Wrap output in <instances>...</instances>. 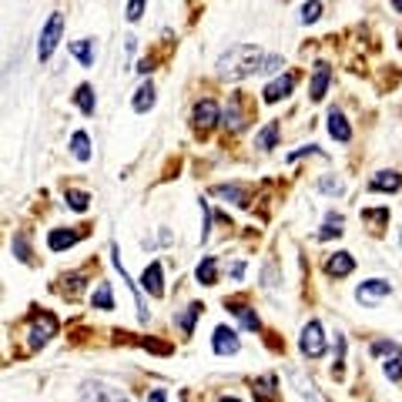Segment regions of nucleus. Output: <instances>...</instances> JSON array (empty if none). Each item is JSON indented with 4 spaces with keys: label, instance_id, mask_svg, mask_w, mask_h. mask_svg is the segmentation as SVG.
<instances>
[{
    "label": "nucleus",
    "instance_id": "nucleus-33",
    "mask_svg": "<svg viewBox=\"0 0 402 402\" xmlns=\"http://www.w3.org/2000/svg\"><path fill=\"white\" fill-rule=\"evenodd\" d=\"M342 362H346V336L336 332V376H342Z\"/></svg>",
    "mask_w": 402,
    "mask_h": 402
},
{
    "label": "nucleus",
    "instance_id": "nucleus-21",
    "mask_svg": "<svg viewBox=\"0 0 402 402\" xmlns=\"http://www.w3.org/2000/svg\"><path fill=\"white\" fill-rule=\"evenodd\" d=\"M195 278H198L201 285H215V282H218V258H215V255H205V258H201V265H198Z\"/></svg>",
    "mask_w": 402,
    "mask_h": 402
},
{
    "label": "nucleus",
    "instance_id": "nucleus-22",
    "mask_svg": "<svg viewBox=\"0 0 402 402\" xmlns=\"http://www.w3.org/2000/svg\"><path fill=\"white\" fill-rule=\"evenodd\" d=\"M151 108H154V84L151 81H144V84L134 91V111L144 114V111H151Z\"/></svg>",
    "mask_w": 402,
    "mask_h": 402
},
{
    "label": "nucleus",
    "instance_id": "nucleus-25",
    "mask_svg": "<svg viewBox=\"0 0 402 402\" xmlns=\"http://www.w3.org/2000/svg\"><path fill=\"white\" fill-rule=\"evenodd\" d=\"M71 154H74L77 161H91V141H87L84 131H74V138H71Z\"/></svg>",
    "mask_w": 402,
    "mask_h": 402
},
{
    "label": "nucleus",
    "instance_id": "nucleus-17",
    "mask_svg": "<svg viewBox=\"0 0 402 402\" xmlns=\"http://www.w3.org/2000/svg\"><path fill=\"white\" fill-rule=\"evenodd\" d=\"M215 195L218 198H228L231 205H241V208L251 205V201H248V188H245V185H218Z\"/></svg>",
    "mask_w": 402,
    "mask_h": 402
},
{
    "label": "nucleus",
    "instance_id": "nucleus-19",
    "mask_svg": "<svg viewBox=\"0 0 402 402\" xmlns=\"http://www.w3.org/2000/svg\"><path fill=\"white\" fill-rule=\"evenodd\" d=\"M77 231H67V228H54L51 235H47V245H51V251H64L71 248V245H77Z\"/></svg>",
    "mask_w": 402,
    "mask_h": 402
},
{
    "label": "nucleus",
    "instance_id": "nucleus-14",
    "mask_svg": "<svg viewBox=\"0 0 402 402\" xmlns=\"http://www.w3.org/2000/svg\"><path fill=\"white\" fill-rule=\"evenodd\" d=\"M221 124H225L228 131H241V128H245V114H241V101L238 98H231L228 108L221 111Z\"/></svg>",
    "mask_w": 402,
    "mask_h": 402
},
{
    "label": "nucleus",
    "instance_id": "nucleus-32",
    "mask_svg": "<svg viewBox=\"0 0 402 402\" xmlns=\"http://www.w3.org/2000/svg\"><path fill=\"white\" fill-rule=\"evenodd\" d=\"M362 221H369V225H382V221H389V208H366L362 211Z\"/></svg>",
    "mask_w": 402,
    "mask_h": 402
},
{
    "label": "nucleus",
    "instance_id": "nucleus-38",
    "mask_svg": "<svg viewBox=\"0 0 402 402\" xmlns=\"http://www.w3.org/2000/svg\"><path fill=\"white\" fill-rule=\"evenodd\" d=\"M275 265H265V288H275Z\"/></svg>",
    "mask_w": 402,
    "mask_h": 402
},
{
    "label": "nucleus",
    "instance_id": "nucleus-43",
    "mask_svg": "<svg viewBox=\"0 0 402 402\" xmlns=\"http://www.w3.org/2000/svg\"><path fill=\"white\" fill-rule=\"evenodd\" d=\"M399 245H402V228H399Z\"/></svg>",
    "mask_w": 402,
    "mask_h": 402
},
{
    "label": "nucleus",
    "instance_id": "nucleus-34",
    "mask_svg": "<svg viewBox=\"0 0 402 402\" xmlns=\"http://www.w3.org/2000/svg\"><path fill=\"white\" fill-rule=\"evenodd\" d=\"M14 255L21 261H31V248H27V238H24V235H14Z\"/></svg>",
    "mask_w": 402,
    "mask_h": 402
},
{
    "label": "nucleus",
    "instance_id": "nucleus-6",
    "mask_svg": "<svg viewBox=\"0 0 402 402\" xmlns=\"http://www.w3.org/2000/svg\"><path fill=\"white\" fill-rule=\"evenodd\" d=\"M298 348H302L305 359H322V356H326V336H322V326H318L316 318L305 322L302 338H298Z\"/></svg>",
    "mask_w": 402,
    "mask_h": 402
},
{
    "label": "nucleus",
    "instance_id": "nucleus-15",
    "mask_svg": "<svg viewBox=\"0 0 402 402\" xmlns=\"http://www.w3.org/2000/svg\"><path fill=\"white\" fill-rule=\"evenodd\" d=\"M71 54L81 61V67H94L98 47H94V41H91V37H84V41H74V44H71Z\"/></svg>",
    "mask_w": 402,
    "mask_h": 402
},
{
    "label": "nucleus",
    "instance_id": "nucleus-11",
    "mask_svg": "<svg viewBox=\"0 0 402 402\" xmlns=\"http://www.w3.org/2000/svg\"><path fill=\"white\" fill-rule=\"evenodd\" d=\"M328 81H332V67L326 61H318L316 64V74H312V87H308V98L312 101H322L328 91Z\"/></svg>",
    "mask_w": 402,
    "mask_h": 402
},
{
    "label": "nucleus",
    "instance_id": "nucleus-20",
    "mask_svg": "<svg viewBox=\"0 0 402 402\" xmlns=\"http://www.w3.org/2000/svg\"><path fill=\"white\" fill-rule=\"evenodd\" d=\"M201 308H205L201 302L185 305V312L178 316V328H181V336H191V332H195V322H198V316H201Z\"/></svg>",
    "mask_w": 402,
    "mask_h": 402
},
{
    "label": "nucleus",
    "instance_id": "nucleus-5",
    "mask_svg": "<svg viewBox=\"0 0 402 402\" xmlns=\"http://www.w3.org/2000/svg\"><path fill=\"white\" fill-rule=\"evenodd\" d=\"M81 402H131V399L121 389L108 386V382L87 379L84 386H81Z\"/></svg>",
    "mask_w": 402,
    "mask_h": 402
},
{
    "label": "nucleus",
    "instance_id": "nucleus-9",
    "mask_svg": "<svg viewBox=\"0 0 402 402\" xmlns=\"http://www.w3.org/2000/svg\"><path fill=\"white\" fill-rule=\"evenodd\" d=\"M211 346H215V352L218 356H235L241 348V342H238V332L235 328H225V326H218L215 328V338H211Z\"/></svg>",
    "mask_w": 402,
    "mask_h": 402
},
{
    "label": "nucleus",
    "instance_id": "nucleus-18",
    "mask_svg": "<svg viewBox=\"0 0 402 402\" xmlns=\"http://www.w3.org/2000/svg\"><path fill=\"white\" fill-rule=\"evenodd\" d=\"M369 188L372 191H399L402 188V174H396V171H379L376 178L369 181Z\"/></svg>",
    "mask_w": 402,
    "mask_h": 402
},
{
    "label": "nucleus",
    "instance_id": "nucleus-4",
    "mask_svg": "<svg viewBox=\"0 0 402 402\" xmlns=\"http://www.w3.org/2000/svg\"><path fill=\"white\" fill-rule=\"evenodd\" d=\"M54 336H57V318L51 316V312H37V316L31 318V332H27L31 348H44Z\"/></svg>",
    "mask_w": 402,
    "mask_h": 402
},
{
    "label": "nucleus",
    "instance_id": "nucleus-41",
    "mask_svg": "<svg viewBox=\"0 0 402 402\" xmlns=\"http://www.w3.org/2000/svg\"><path fill=\"white\" fill-rule=\"evenodd\" d=\"M218 402H238V399H231V396H221V399H218Z\"/></svg>",
    "mask_w": 402,
    "mask_h": 402
},
{
    "label": "nucleus",
    "instance_id": "nucleus-8",
    "mask_svg": "<svg viewBox=\"0 0 402 402\" xmlns=\"http://www.w3.org/2000/svg\"><path fill=\"white\" fill-rule=\"evenodd\" d=\"M392 295V285L386 282V278H369V282H362L359 288H356V298H359L362 305H376L382 302V298H389Z\"/></svg>",
    "mask_w": 402,
    "mask_h": 402
},
{
    "label": "nucleus",
    "instance_id": "nucleus-7",
    "mask_svg": "<svg viewBox=\"0 0 402 402\" xmlns=\"http://www.w3.org/2000/svg\"><path fill=\"white\" fill-rule=\"evenodd\" d=\"M221 121V111H218L215 101H198L195 111H191V124H195L198 134H208Z\"/></svg>",
    "mask_w": 402,
    "mask_h": 402
},
{
    "label": "nucleus",
    "instance_id": "nucleus-10",
    "mask_svg": "<svg viewBox=\"0 0 402 402\" xmlns=\"http://www.w3.org/2000/svg\"><path fill=\"white\" fill-rule=\"evenodd\" d=\"M292 91H295V74H282L265 87V101H268V104H278V101L288 98Z\"/></svg>",
    "mask_w": 402,
    "mask_h": 402
},
{
    "label": "nucleus",
    "instance_id": "nucleus-23",
    "mask_svg": "<svg viewBox=\"0 0 402 402\" xmlns=\"http://www.w3.org/2000/svg\"><path fill=\"white\" fill-rule=\"evenodd\" d=\"M91 305H94V308H101V312H111V308H114V295H111V282H101L98 288H94V295H91Z\"/></svg>",
    "mask_w": 402,
    "mask_h": 402
},
{
    "label": "nucleus",
    "instance_id": "nucleus-29",
    "mask_svg": "<svg viewBox=\"0 0 402 402\" xmlns=\"http://www.w3.org/2000/svg\"><path fill=\"white\" fill-rule=\"evenodd\" d=\"M275 141H278V124H265V128H261V134H258V148H265V151H268V148H275Z\"/></svg>",
    "mask_w": 402,
    "mask_h": 402
},
{
    "label": "nucleus",
    "instance_id": "nucleus-12",
    "mask_svg": "<svg viewBox=\"0 0 402 402\" xmlns=\"http://www.w3.org/2000/svg\"><path fill=\"white\" fill-rule=\"evenodd\" d=\"M352 268H356V258H352L348 251H336V255L326 261V272L332 275V278H346V275H352Z\"/></svg>",
    "mask_w": 402,
    "mask_h": 402
},
{
    "label": "nucleus",
    "instance_id": "nucleus-1",
    "mask_svg": "<svg viewBox=\"0 0 402 402\" xmlns=\"http://www.w3.org/2000/svg\"><path fill=\"white\" fill-rule=\"evenodd\" d=\"M261 67V51L255 44H235L225 54L218 57V74L228 77V81H241V77L255 74Z\"/></svg>",
    "mask_w": 402,
    "mask_h": 402
},
{
    "label": "nucleus",
    "instance_id": "nucleus-30",
    "mask_svg": "<svg viewBox=\"0 0 402 402\" xmlns=\"http://www.w3.org/2000/svg\"><path fill=\"white\" fill-rule=\"evenodd\" d=\"M67 208H74V211H87V205H91V198L84 195V191H74V188H67Z\"/></svg>",
    "mask_w": 402,
    "mask_h": 402
},
{
    "label": "nucleus",
    "instance_id": "nucleus-13",
    "mask_svg": "<svg viewBox=\"0 0 402 402\" xmlns=\"http://www.w3.org/2000/svg\"><path fill=\"white\" fill-rule=\"evenodd\" d=\"M141 285H144V292L154 295V298H161L164 295V282H161V261H151L148 268H144L141 275Z\"/></svg>",
    "mask_w": 402,
    "mask_h": 402
},
{
    "label": "nucleus",
    "instance_id": "nucleus-28",
    "mask_svg": "<svg viewBox=\"0 0 402 402\" xmlns=\"http://www.w3.org/2000/svg\"><path fill=\"white\" fill-rule=\"evenodd\" d=\"M255 396H258L261 402H272L275 399V376H261V379H255Z\"/></svg>",
    "mask_w": 402,
    "mask_h": 402
},
{
    "label": "nucleus",
    "instance_id": "nucleus-39",
    "mask_svg": "<svg viewBox=\"0 0 402 402\" xmlns=\"http://www.w3.org/2000/svg\"><path fill=\"white\" fill-rule=\"evenodd\" d=\"M241 275H245V261H235V265H231V278L238 282Z\"/></svg>",
    "mask_w": 402,
    "mask_h": 402
},
{
    "label": "nucleus",
    "instance_id": "nucleus-3",
    "mask_svg": "<svg viewBox=\"0 0 402 402\" xmlns=\"http://www.w3.org/2000/svg\"><path fill=\"white\" fill-rule=\"evenodd\" d=\"M372 356H386L382 362V372H386V379L389 382H399L402 379V348L389 338H379V342H372Z\"/></svg>",
    "mask_w": 402,
    "mask_h": 402
},
{
    "label": "nucleus",
    "instance_id": "nucleus-35",
    "mask_svg": "<svg viewBox=\"0 0 402 402\" xmlns=\"http://www.w3.org/2000/svg\"><path fill=\"white\" fill-rule=\"evenodd\" d=\"M278 67H282V54H268V57H261V67H258V71L272 74V71H278Z\"/></svg>",
    "mask_w": 402,
    "mask_h": 402
},
{
    "label": "nucleus",
    "instance_id": "nucleus-26",
    "mask_svg": "<svg viewBox=\"0 0 402 402\" xmlns=\"http://www.w3.org/2000/svg\"><path fill=\"white\" fill-rule=\"evenodd\" d=\"M74 101H77V108L84 111L87 118H91V114H94V108H98V101H94V91H91V84H81V87H77Z\"/></svg>",
    "mask_w": 402,
    "mask_h": 402
},
{
    "label": "nucleus",
    "instance_id": "nucleus-2",
    "mask_svg": "<svg viewBox=\"0 0 402 402\" xmlns=\"http://www.w3.org/2000/svg\"><path fill=\"white\" fill-rule=\"evenodd\" d=\"M61 34H64V14H51L41 31V41H37V61H51V54L61 44Z\"/></svg>",
    "mask_w": 402,
    "mask_h": 402
},
{
    "label": "nucleus",
    "instance_id": "nucleus-16",
    "mask_svg": "<svg viewBox=\"0 0 402 402\" xmlns=\"http://www.w3.org/2000/svg\"><path fill=\"white\" fill-rule=\"evenodd\" d=\"M328 134H332L338 144H348V141H352V128H348V121L342 118L338 111H332V114H328Z\"/></svg>",
    "mask_w": 402,
    "mask_h": 402
},
{
    "label": "nucleus",
    "instance_id": "nucleus-27",
    "mask_svg": "<svg viewBox=\"0 0 402 402\" xmlns=\"http://www.w3.org/2000/svg\"><path fill=\"white\" fill-rule=\"evenodd\" d=\"M342 235V215H326V221H322V228H318V238H338Z\"/></svg>",
    "mask_w": 402,
    "mask_h": 402
},
{
    "label": "nucleus",
    "instance_id": "nucleus-31",
    "mask_svg": "<svg viewBox=\"0 0 402 402\" xmlns=\"http://www.w3.org/2000/svg\"><path fill=\"white\" fill-rule=\"evenodd\" d=\"M318 17H322V4H318V0H308L302 7V24H316Z\"/></svg>",
    "mask_w": 402,
    "mask_h": 402
},
{
    "label": "nucleus",
    "instance_id": "nucleus-40",
    "mask_svg": "<svg viewBox=\"0 0 402 402\" xmlns=\"http://www.w3.org/2000/svg\"><path fill=\"white\" fill-rule=\"evenodd\" d=\"M148 402H168V396H164V389H154L151 396H148Z\"/></svg>",
    "mask_w": 402,
    "mask_h": 402
},
{
    "label": "nucleus",
    "instance_id": "nucleus-36",
    "mask_svg": "<svg viewBox=\"0 0 402 402\" xmlns=\"http://www.w3.org/2000/svg\"><path fill=\"white\" fill-rule=\"evenodd\" d=\"M144 4H148V0H128V21H141Z\"/></svg>",
    "mask_w": 402,
    "mask_h": 402
},
{
    "label": "nucleus",
    "instance_id": "nucleus-42",
    "mask_svg": "<svg viewBox=\"0 0 402 402\" xmlns=\"http://www.w3.org/2000/svg\"><path fill=\"white\" fill-rule=\"evenodd\" d=\"M392 4H396V11H399V14H402V0H392Z\"/></svg>",
    "mask_w": 402,
    "mask_h": 402
},
{
    "label": "nucleus",
    "instance_id": "nucleus-37",
    "mask_svg": "<svg viewBox=\"0 0 402 402\" xmlns=\"http://www.w3.org/2000/svg\"><path fill=\"white\" fill-rule=\"evenodd\" d=\"M318 188H322V191H328V195H342V181H336V178H322V181H318Z\"/></svg>",
    "mask_w": 402,
    "mask_h": 402
},
{
    "label": "nucleus",
    "instance_id": "nucleus-24",
    "mask_svg": "<svg viewBox=\"0 0 402 402\" xmlns=\"http://www.w3.org/2000/svg\"><path fill=\"white\" fill-rule=\"evenodd\" d=\"M228 308H231V312H235V316L241 318V326L248 328V332H255V328L261 326V322H258V316H255V312H251V308H248V305H245V302H228Z\"/></svg>",
    "mask_w": 402,
    "mask_h": 402
}]
</instances>
